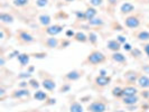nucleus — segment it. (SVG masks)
I'll return each mask as SVG.
<instances>
[{
    "label": "nucleus",
    "mask_w": 149,
    "mask_h": 112,
    "mask_svg": "<svg viewBox=\"0 0 149 112\" xmlns=\"http://www.w3.org/2000/svg\"><path fill=\"white\" fill-rule=\"evenodd\" d=\"M74 38L76 42H81V43H85L88 40V37L84 33H76L74 35Z\"/></svg>",
    "instance_id": "nucleus-23"
},
{
    "label": "nucleus",
    "mask_w": 149,
    "mask_h": 112,
    "mask_svg": "<svg viewBox=\"0 0 149 112\" xmlns=\"http://www.w3.org/2000/svg\"><path fill=\"white\" fill-rule=\"evenodd\" d=\"M65 1H68V2H71V1H74V0H65Z\"/></svg>",
    "instance_id": "nucleus-40"
},
{
    "label": "nucleus",
    "mask_w": 149,
    "mask_h": 112,
    "mask_svg": "<svg viewBox=\"0 0 149 112\" xmlns=\"http://www.w3.org/2000/svg\"><path fill=\"white\" fill-rule=\"evenodd\" d=\"M90 25H102L103 22L101 18H93L92 20H90Z\"/></svg>",
    "instance_id": "nucleus-28"
},
{
    "label": "nucleus",
    "mask_w": 149,
    "mask_h": 112,
    "mask_svg": "<svg viewBox=\"0 0 149 112\" xmlns=\"http://www.w3.org/2000/svg\"><path fill=\"white\" fill-rule=\"evenodd\" d=\"M88 62L90 64H93V65H97V64H101L105 61V56L99 51H93V52L90 54L88 56Z\"/></svg>",
    "instance_id": "nucleus-1"
},
{
    "label": "nucleus",
    "mask_w": 149,
    "mask_h": 112,
    "mask_svg": "<svg viewBox=\"0 0 149 112\" xmlns=\"http://www.w3.org/2000/svg\"><path fill=\"white\" fill-rule=\"evenodd\" d=\"M114 112H126V111H122V110H118V111H114Z\"/></svg>",
    "instance_id": "nucleus-39"
},
{
    "label": "nucleus",
    "mask_w": 149,
    "mask_h": 112,
    "mask_svg": "<svg viewBox=\"0 0 149 112\" xmlns=\"http://www.w3.org/2000/svg\"><path fill=\"white\" fill-rule=\"evenodd\" d=\"M138 90L134 86H126L125 89H122V95L123 97H131V95H137Z\"/></svg>",
    "instance_id": "nucleus-9"
},
{
    "label": "nucleus",
    "mask_w": 149,
    "mask_h": 112,
    "mask_svg": "<svg viewBox=\"0 0 149 112\" xmlns=\"http://www.w3.org/2000/svg\"><path fill=\"white\" fill-rule=\"evenodd\" d=\"M0 20L1 22H5V24H11L14 22V17L9 14H6V13H2L0 15Z\"/></svg>",
    "instance_id": "nucleus-17"
},
{
    "label": "nucleus",
    "mask_w": 149,
    "mask_h": 112,
    "mask_svg": "<svg viewBox=\"0 0 149 112\" xmlns=\"http://www.w3.org/2000/svg\"><path fill=\"white\" fill-rule=\"evenodd\" d=\"M123 48H125V51H127V52H131V51H132V48H131V45L127 44V43L123 45Z\"/></svg>",
    "instance_id": "nucleus-33"
},
{
    "label": "nucleus",
    "mask_w": 149,
    "mask_h": 112,
    "mask_svg": "<svg viewBox=\"0 0 149 112\" xmlns=\"http://www.w3.org/2000/svg\"><path fill=\"white\" fill-rule=\"evenodd\" d=\"M34 97H35L37 101H45V100L47 99V94H46L45 92H43V91H37V92H35Z\"/></svg>",
    "instance_id": "nucleus-22"
},
{
    "label": "nucleus",
    "mask_w": 149,
    "mask_h": 112,
    "mask_svg": "<svg viewBox=\"0 0 149 112\" xmlns=\"http://www.w3.org/2000/svg\"><path fill=\"white\" fill-rule=\"evenodd\" d=\"M0 64H1V65H3V64H5V60H3V57H1V61H0Z\"/></svg>",
    "instance_id": "nucleus-37"
},
{
    "label": "nucleus",
    "mask_w": 149,
    "mask_h": 112,
    "mask_svg": "<svg viewBox=\"0 0 149 112\" xmlns=\"http://www.w3.org/2000/svg\"><path fill=\"white\" fill-rule=\"evenodd\" d=\"M29 0H14V6L16 7H25L26 5H28Z\"/></svg>",
    "instance_id": "nucleus-25"
},
{
    "label": "nucleus",
    "mask_w": 149,
    "mask_h": 112,
    "mask_svg": "<svg viewBox=\"0 0 149 112\" xmlns=\"http://www.w3.org/2000/svg\"><path fill=\"white\" fill-rule=\"evenodd\" d=\"M3 95H5V90H3V89H1V97H3Z\"/></svg>",
    "instance_id": "nucleus-38"
},
{
    "label": "nucleus",
    "mask_w": 149,
    "mask_h": 112,
    "mask_svg": "<svg viewBox=\"0 0 149 112\" xmlns=\"http://www.w3.org/2000/svg\"><path fill=\"white\" fill-rule=\"evenodd\" d=\"M66 35L67 36H73V35H74V33H73V31H71V30H68V31L66 33Z\"/></svg>",
    "instance_id": "nucleus-36"
},
{
    "label": "nucleus",
    "mask_w": 149,
    "mask_h": 112,
    "mask_svg": "<svg viewBox=\"0 0 149 112\" xmlns=\"http://www.w3.org/2000/svg\"><path fill=\"white\" fill-rule=\"evenodd\" d=\"M63 30V27L60 26V25H53V26H48L47 29H46V33L51 36H55L57 34H60L61 31Z\"/></svg>",
    "instance_id": "nucleus-5"
},
{
    "label": "nucleus",
    "mask_w": 149,
    "mask_h": 112,
    "mask_svg": "<svg viewBox=\"0 0 149 112\" xmlns=\"http://www.w3.org/2000/svg\"><path fill=\"white\" fill-rule=\"evenodd\" d=\"M143 51H145V53L148 55V57H149V44H146L143 46Z\"/></svg>",
    "instance_id": "nucleus-35"
},
{
    "label": "nucleus",
    "mask_w": 149,
    "mask_h": 112,
    "mask_svg": "<svg viewBox=\"0 0 149 112\" xmlns=\"http://www.w3.org/2000/svg\"><path fill=\"white\" fill-rule=\"evenodd\" d=\"M138 101H139V97H137V95H131V97H123L122 99V102L125 103L126 105H134L138 103Z\"/></svg>",
    "instance_id": "nucleus-8"
},
{
    "label": "nucleus",
    "mask_w": 149,
    "mask_h": 112,
    "mask_svg": "<svg viewBox=\"0 0 149 112\" xmlns=\"http://www.w3.org/2000/svg\"><path fill=\"white\" fill-rule=\"evenodd\" d=\"M117 40L119 42L120 44H121V43H122V44H126V38L123 37V36H118V37H117Z\"/></svg>",
    "instance_id": "nucleus-34"
},
{
    "label": "nucleus",
    "mask_w": 149,
    "mask_h": 112,
    "mask_svg": "<svg viewBox=\"0 0 149 112\" xmlns=\"http://www.w3.org/2000/svg\"><path fill=\"white\" fill-rule=\"evenodd\" d=\"M89 40H90V43H92V44H95V43H97V34H94V33H90Z\"/></svg>",
    "instance_id": "nucleus-27"
},
{
    "label": "nucleus",
    "mask_w": 149,
    "mask_h": 112,
    "mask_svg": "<svg viewBox=\"0 0 149 112\" xmlns=\"http://www.w3.org/2000/svg\"><path fill=\"white\" fill-rule=\"evenodd\" d=\"M84 14H85V19L90 22V20H92V19L95 17V15H97V10H95L93 7H89Z\"/></svg>",
    "instance_id": "nucleus-15"
},
{
    "label": "nucleus",
    "mask_w": 149,
    "mask_h": 112,
    "mask_svg": "<svg viewBox=\"0 0 149 112\" xmlns=\"http://www.w3.org/2000/svg\"><path fill=\"white\" fill-rule=\"evenodd\" d=\"M110 81H111V77L105 76V75H100V76L95 77V84L99 85V86H101V88L107 86L110 83Z\"/></svg>",
    "instance_id": "nucleus-4"
},
{
    "label": "nucleus",
    "mask_w": 149,
    "mask_h": 112,
    "mask_svg": "<svg viewBox=\"0 0 149 112\" xmlns=\"http://www.w3.org/2000/svg\"><path fill=\"white\" fill-rule=\"evenodd\" d=\"M112 94L114 97H121L122 95V89L121 88H114L112 90Z\"/></svg>",
    "instance_id": "nucleus-26"
},
{
    "label": "nucleus",
    "mask_w": 149,
    "mask_h": 112,
    "mask_svg": "<svg viewBox=\"0 0 149 112\" xmlns=\"http://www.w3.org/2000/svg\"><path fill=\"white\" fill-rule=\"evenodd\" d=\"M75 15L79 19H85V14L84 13H80V11H75Z\"/></svg>",
    "instance_id": "nucleus-32"
},
{
    "label": "nucleus",
    "mask_w": 149,
    "mask_h": 112,
    "mask_svg": "<svg viewBox=\"0 0 149 112\" xmlns=\"http://www.w3.org/2000/svg\"><path fill=\"white\" fill-rule=\"evenodd\" d=\"M70 112H83V106L79 102H73L70 106Z\"/></svg>",
    "instance_id": "nucleus-20"
},
{
    "label": "nucleus",
    "mask_w": 149,
    "mask_h": 112,
    "mask_svg": "<svg viewBox=\"0 0 149 112\" xmlns=\"http://www.w3.org/2000/svg\"><path fill=\"white\" fill-rule=\"evenodd\" d=\"M112 60L117 62V63H125L126 62V56L119 52H114L112 54Z\"/></svg>",
    "instance_id": "nucleus-16"
},
{
    "label": "nucleus",
    "mask_w": 149,
    "mask_h": 112,
    "mask_svg": "<svg viewBox=\"0 0 149 112\" xmlns=\"http://www.w3.org/2000/svg\"><path fill=\"white\" fill-rule=\"evenodd\" d=\"M18 38L24 43H33L34 42V37L27 31H20L19 35H18Z\"/></svg>",
    "instance_id": "nucleus-7"
},
{
    "label": "nucleus",
    "mask_w": 149,
    "mask_h": 112,
    "mask_svg": "<svg viewBox=\"0 0 149 112\" xmlns=\"http://www.w3.org/2000/svg\"><path fill=\"white\" fill-rule=\"evenodd\" d=\"M28 95H29V91L26 89L16 90V91L13 92V94H11V97H14V99H22V97H28Z\"/></svg>",
    "instance_id": "nucleus-6"
},
{
    "label": "nucleus",
    "mask_w": 149,
    "mask_h": 112,
    "mask_svg": "<svg viewBox=\"0 0 149 112\" xmlns=\"http://www.w3.org/2000/svg\"><path fill=\"white\" fill-rule=\"evenodd\" d=\"M105 110H107V105L102 101H94L88 106L89 112H105Z\"/></svg>",
    "instance_id": "nucleus-2"
},
{
    "label": "nucleus",
    "mask_w": 149,
    "mask_h": 112,
    "mask_svg": "<svg viewBox=\"0 0 149 112\" xmlns=\"http://www.w3.org/2000/svg\"><path fill=\"white\" fill-rule=\"evenodd\" d=\"M125 24H126V26L129 27V28H138L139 25H140V20L136 16H129V17L126 18Z\"/></svg>",
    "instance_id": "nucleus-3"
},
{
    "label": "nucleus",
    "mask_w": 149,
    "mask_h": 112,
    "mask_svg": "<svg viewBox=\"0 0 149 112\" xmlns=\"http://www.w3.org/2000/svg\"><path fill=\"white\" fill-rule=\"evenodd\" d=\"M42 85H43V88H44L45 90H47V91H53V90L56 88L55 82H54L53 80H51V79H46V80H44Z\"/></svg>",
    "instance_id": "nucleus-14"
},
{
    "label": "nucleus",
    "mask_w": 149,
    "mask_h": 112,
    "mask_svg": "<svg viewBox=\"0 0 149 112\" xmlns=\"http://www.w3.org/2000/svg\"><path fill=\"white\" fill-rule=\"evenodd\" d=\"M29 84L34 88V89H38V88H39V84H38V82L36 81V80H30Z\"/></svg>",
    "instance_id": "nucleus-31"
},
{
    "label": "nucleus",
    "mask_w": 149,
    "mask_h": 112,
    "mask_svg": "<svg viewBox=\"0 0 149 112\" xmlns=\"http://www.w3.org/2000/svg\"><path fill=\"white\" fill-rule=\"evenodd\" d=\"M138 85L142 89H148L149 88V77L146 75H141L138 79Z\"/></svg>",
    "instance_id": "nucleus-13"
},
{
    "label": "nucleus",
    "mask_w": 149,
    "mask_h": 112,
    "mask_svg": "<svg viewBox=\"0 0 149 112\" xmlns=\"http://www.w3.org/2000/svg\"><path fill=\"white\" fill-rule=\"evenodd\" d=\"M38 20H39V22L43 25V26H48L49 24H51V17L48 15H42L39 16V18H38Z\"/></svg>",
    "instance_id": "nucleus-19"
},
{
    "label": "nucleus",
    "mask_w": 149,
    "mask_h": 112,
    "mask_svg": "<svg viewBox=\"0 0 149 112\" xmlns=\"http://www.w3.org/2000/svg\"><path fill=\"white\" fill-rule=\"evenodd\" d=\"M107 47L112 51V52H119L120 49V43L117 40V39H111L107 43Z\"/></svg>",
    "instance_id": "nucleus-10"
},
{
    "label": "nucleus",
    "mask_w": 149,
    "mask_h": 112,
    "mask_svg": "<svg viewBox=\"0 0 149 112\" xmlns=\"http://www.w3.org/2000/svg\"><path fill=\"white\" fill-rule=\"evenodd\" d=\"M47 2H48V0H36V5H37L38 7H45V6H47Z\"/></svg>",
    "instance_id": "nucleus-30"
},
{
    "label": "nucleus",
    "mask_w": 149,
    "mask_h": 112,
    "mask_svg": "<svg viewBox=\"0 0 149 112\" xmlns=\"http://www.w3.org/2000/svg\"><path fill=\"white\" fill-rule=\"evenodd\" d=\"M81 76H82V73H81V72H79V71H72V72H68V73L65 75V79L68 80V81H76V80H79Z\"/></svg>",
    "instance_id": "nucleus-11"
},
{
    "label": "nucleus",
    "mask_w": 149,
    "mask_h": 112,
    "mask_svg": "<svg viewBox=\"0 0 149 112\" xmlns=\"http://www.w3.org/2000/svg\"><path fill=\"white\" fill-rule=\"evenodd\" d=\"M137 38L139 40H149V31H140V33H138Z\"/></svg>",
    "instance_id": "nucleus-24"
},
{
    "label": "nucleus",
    "mask_w": 149,
    "mask_h": 112,
    "mask_svg": "<svg viewBox=\"0 0 149 112\" xmlns=\"http://www.w3.org/2000/svg\"><path fill=\"white\" fill-rule=\"evenodd\" d=\"M134 10V6L132 3H130V2H125L121 8H120V11L122 13V14H130V13H132Z\"/></svg>",
    "instance_id": "nucleus-12"
},
{
    "label": "nucleus",
    "mask_w": 149,
    "mask_h": 112,
    "mask_svg": "<svg viewBox=\"0 0 149 112\" xmlns=\"http://www.w3.org/2000/svg\"><path fill=\"white\" fill-rule=\"evenodd\" d=\"M46 45H47V47H49V48H55V47H57L58 46V40H57V38H48L46 42Z\"/></svg>",
    "instance_id": "nucleus-21"
},
{
    "label": "nucleus",
    "mask_w": 149,
    "mask_h": 112,
    "mask_svg": "<svg viewBox=\"0 0 149 112\" xmlns=\"http://www.w3.org/2000/svg\"><path fill=\"white\" fill-rule=\"evenodd\" d=\"M103 2V0H90V3L93 6V7H97V6H101Z\"/></svg>",
    "instance_id": "nucleus-29"
},
{
    "label": "nucleus",
    "mask_w": 149,
    "mask_h": 112,
    "mask_svg": "<svg viewBox=\"0 0 149 112\" xmlns=\"http://www.w3.org/2000/svg\"><path fill=\"white\" fill-rule=\"evenodd\" d=\"M18 61L22 66H26L29 62V55L28 54H19L18 55Z\"/></svg>",
    "instance_id": "nucleus-18"
}]
</instances>
